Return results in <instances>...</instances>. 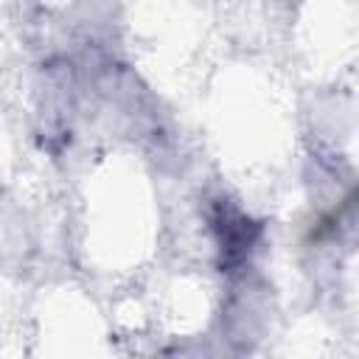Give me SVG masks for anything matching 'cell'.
<instances>
[{"mask_svg": "<svg viewBox=\"0 0 359 359\" xmlns=\"http://www.w3.org/2000/svg\"><path fill=\"white\" fill-rule=\"evenodd\" d=\"M208 222H210V230H213L216 244H219L222 269L241 266L247 261V255L252 252L258 236H261V224L252 222L247 213H241L227 199H216L210 205Z\"/></svg>", "mask_w": 359, "mask_h": 359, "instance_id": "cell-1", "label": "cell"}]
</instances>
